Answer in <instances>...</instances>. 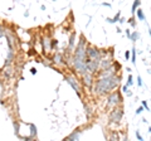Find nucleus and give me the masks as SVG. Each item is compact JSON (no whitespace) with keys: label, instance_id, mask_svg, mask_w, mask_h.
Segmentation results:
<instances>
[{"label":"nucleus","instance_id":"1","mask_svg":"<svg viewBox=\"0 0 151 141\" xmlns=\"http://www.w3.org/2000/svg\"><path fill=\"white\" fill-rule=\"evenodd\" d=\"M120 81H121L120 77H117V76L100 78L98 81H96V84H94V93H97V95H105L107 92L113 91L120 84Z\"/></svg>","mask_w":151,"mask_h":141},{"label":"nucleus","instance_id":"2","mask_svg":"<svg viewBox=\"0 0 151 141\" xmlns=\"http://www.w3.org/2000/svg\"><path fill=\"white\" fill-rule=\"evenodd\" d=\"M84 38L82 37L81 40H79L78 45L76 47V52H74V59H78V60H86L87 57V49L84 47Z\"/></svg>","mask_w":151,"mask_h":141},{"label":"nucleus","instance_id":"3","mask_svg":"<svg viewBox=\"0 0 151 141\" xmlns=\"http://www.w3.org/2000/svg\"><path fill=\"white\" fill-rule=\"evenodd\" d=\"M120 102H122V98L121 95L119 92H112L108 95L107 97V106H111V107H117Z\"/></svg>","mask_w":151,"mask_h":141},{"label":"nucleus","instance_id":"4","mask_svg":"<svg viewBox=\"0 0 151 141\" xmlns=\"http://www.w3.org/2000/svg\"><path fill=\"white\" fill-rule=\"evenodd\" d=\"M122 116H124V110L121 107H115L112 110V112L110 114V122H113V124H119L121 121Z\"/></svg>","mask_w":151,"mask_h":141},{"label":"nucleus","instance_id":"5","mask_svg":"<svg viewBox=\"0 0 151 141\" xmlns=\"http://www.w3.org/2000/svg\"><path fill=\"white\" fill-rule=\"evenodd\" d=\"M87 58L91 60H101V52L94 47H88L87 48Z\"/></svg>","mask_w":151,"mask_h":141},{"label":"nucleus","instance_id":"6","mask_svg":"<svg viewBox=\"0 0 151 141\" xmlns=\"http://www.w3.org/2000/svg\"><path fill=\"white\" fill-rule=\"evenodd\" d=\"M65 81H67V82L70 84V86H72L73 90H74L76 92H77L79 96H81V90H79V86H78L77 79H76L74 77H69V76H68V77H65Z\"/></svg>","mask_w":151,"mask_h":141},{"label":"nucleus","instance_id":"7","mask_svg":"<svg viewBox=\"0 0 151 141\" xmlns=\"http://www.w3.org/2000/svg\"><path fill=\"white\" fill-rule=\"evenodd\" d=\"M100 67L102 68V70H106L108 68H111L112 67V60L111 59H101V62H100Z\"/></svg>","mask_w":151,"mask_h":141},{"label":"nucleus","instance_id":"8","mask_svg":"<svg viewBox=\"0 0 151 141\" xmlns=\"http://www.w3.org/2000/svg\"><path fill=\"white\" fill-rule=\"evenodd\" d=\"M79 131H81V129H77V130H74L72 134H70L68 137H67V141H77V139H78V136H79Z\"/></svg>","mask_w":151,"mask_h":141},{"label":"nucleus","instance_id":"9","mask_svg":"<svg viewBox=\"0 0 151 141\" xmlns=\"http://www.w3.org/2000/svg\"><path fill=\"white\" fill-rule=\"evenodd\" d=\"M83 81H84V84L87 87H91L92 86V82H93V78H92V74L91 73H87L83 76Z\"/></svg>","mask_w":151,"mask_h":141},{"label":"nucleus","instance_id":"10","mask_svg":"<svg viewBox=\"0 0 151 141\" xmlns=\"http://www.w3.org/2000/svg\"><path fill=\"white\" fill-rule=\"evenodd\" d=\"M108 141H119V135H117V132H111L110 137H108Z\"/></svg>","mask_w":151,"mask_h":141},{"label":"nucleus","instance_id":"11","mask_svg":"<svg viewBox=\"0 0 151 141\" xmlns=\"http://www.w3.org/2000/svg\"><path fill=\"white\" fill-rule=\"evenodd\" d=\"M74 38H76V34L73 33V34L70 35V39H69V47H68L69 50H72V49H73V45H74Z\"/></svg>","mask_w":151,"mask_h":141},{"label":"nucleus","instance_id":"12","mask_svg":"<svg viewBox=\"0 0 151 141\" xmlns=\"http://www.w3.org/2000/svg\"><path fill=\"white\" fill-rule=\"evenodd\" d=\"M136 13H137V17H139V19H140V20H144V19H145V15H144L142 10H140V9H139V10L136 12Z\"/></svg>","mask_w":151,"mask_h":141},{"label":"nucleus","instance_id":"13","mask_svg":"<svg viewBox=\"0 0 151 141\" xmlns=\"http://www.w3.org/2000/svg\"><path fill=\"white\" fill-rule=\"evenodd\" d=\"M140 1H135L134 4H132V14H135V10H136V8H137L139 5H140Z\"/></svg>","mask_w":151,"mask_h":141},{"label":"nucleus","instance_id":"14","mask_svg":"<svg viewBox=\"0 0 151 141\" xmlns=\"http://www.w3.org/2000/svg\"><path fill=\"white\" fill-rule=\"evenodd\" d=\"M119 17H120V13H117V15L113 18V19H108V22H110V23H115V22L119 20Z\"/></svg>","mask_w":151,"mask_h":141},{"label":"nucleus","instance_id":"15","mask_svg":"<svg viewBox=\"0 0 151 141\" xmlns=\"http://www.w3.org/2000/svg\"><path fill=\"white\" fill-rule=\"evenodd\" d=\"M132 83H134V82H132V76H129V79H127V84H126V86L129 87V86H131Z\"/></svg>","mask_w":151,"mask_h":141},{"label":"nucleus","instance_id":"16","mask_svg":"<svg viewBox=\"0 0 151 141\" xmlns=\"http://www.w3.org/2000/svg\"><path fill=\"white\" fill-rule=\"evenodd\" d=\"M130 38H131L132 40H136V39L139 38V34H137V33H134V34H132V35L130 37Z\"/></svg>","mask_w":151,"mask_h":141},{"label":"nucleus","instance_id":"17","mask_svg":"<svg viewBox=\"0 0 151 141\" xmlns=\"http://www.w3.org/2000/svg\"><path fill=\"white\" fill-rule=\"evenodd\" d=\"M54 60L57 63H60V54H57L55 57H54Z\"/></svg>","mask_w":151,"mask_h":141},{"label":"nucleus","instance_id":"18","mask_svg":"<svg viewBox=\"0 0 151 141\" xmlns=\"http://www.w3.org/2000/svg\"><path fill=\"white\" fill-rule=\"evenodd\" d=\"M135 60L136 59H135V48H134V49H132V63H136Z\"/></svg>","mask_w":151,"mask_h":141},{"label":"nucleus","instance_id":"19","mask_svg":"<svg viewBox=\"0 0 151 141\" xmlns=\"http://www.w3.org/2000/svg\"><path fill=\"white\" fill-rule=\"evenodd\" d=\"M137 84H139V86H142V81H141V77L140 76L137 77Z\"/></svg>","mask_w":151,"mask_h":141},{"label":"nucleus","instance_id":"20","mask_svg":"<svg viewBox=\"0 0 151 141\" xmlns=\"http://www.w3.org/2000/svg\"><path fill=\"white\" fill-rule=\"evenodd\" d=\"M142 106L145 107L146 110H149V106H147V102H146V101H142Z\"/></svg>","mask_w":151,"mask_h":141},{"label":"nucleus","instance_id":"21","mask_svg":"<svg viewBox=\"0 0 151 141\" xmlns=\"http://www.w3.org/2000/svg\"><path fill=\"white\" fill-rule=\"evenodd\" d=\"M136 136H137V139H139L140 141H144V140H142V137H141V136H140V134H139V131H136Z\"/></svg>","mask_w":151,"mask_h":141},{"label":"nucleus","instance_id":"22","mask_svg":"<svg viewBox=\"0 0 151 141\" xmlns=\"http://www.w3.org/2000/svg\"><path fill=\"white\" fill-rule=\"evenodd\" d=\"M125 58H126V59L130 58V52H126V53H125Z\"/></svg>","mask_w":151,"mask_h":141},{"label":"nucleus","instance_id":"23","mask_svg":"<svg viewBox=\"0 0 151 141\" xmlns=\"http://www.w3.org/2000/svg\"><path fill=\"white\" fill-rule=\"evenodd\" d=\"M141 112H142V107H140V109H137V111H136V114H141Z\"/></svg>","mask_w":151,"mask_h":141},{"label":"nucleus","instance_id":"24","mask_svg":"<svg viewBox=\"0 0 151 141\" xmlns=\"http://www.w3.org/2000/svg\"><path fill=\"white\" fill-rule=\"evenodd\" d=\"M4 35V33H3V28L0 27V37H3Z\"/></svg>","mask_w":151,"mask_h":141},{"label":"nucleus","instance_id":"25","mask_svg":"<svg viewBox=\"0 0 151 141\" xmlns=\"http://www.w3.org/2000/svg\"><path fill=\"white\" fill-rule=\"evenodd\" d=\"M124 92H129V90H127V86H124Z\"/></svg>","mask_w":151,"mask_h":141}]
</instances>
